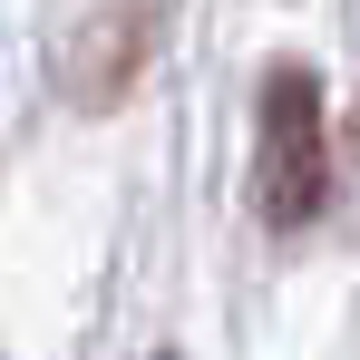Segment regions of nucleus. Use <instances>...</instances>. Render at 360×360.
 <instances>
[{
    "label": "nucleus",
    "instance_id": "1",
    "mask_svg": "<svg viewBox=\"0 0 360 360\" xmlns=\"http://www.w3.org/2000/svg\"><path fill=\"white\" fill-rule=\"evenodd\" d=\"M253 205L263 224H311L331 205V117H321V78L302 59L263 68V98H253Z\"/></svg>",
    "mask_w": 360,
    "mask_h": 360
}]
</instances>
